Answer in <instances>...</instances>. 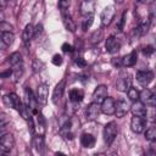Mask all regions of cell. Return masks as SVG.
Returning <instances> with one entry per match:
<instances>
[{
  "mask_svg": "<svg viewBox=\"0 0 156 156\" xmlns=\"http://www.w3.org/2000/svg\"><path fill=\"white\" fill-rule=\"evenodd\" d=\"M132 87V76L127 71H121L116 80V89L122 93H127Z\"/></svg>",
  "mask_w": 156,
  "mask_h": 156,
  "instance_id": "1",
  "label": "cell"
},
{
  "mask_svg": "<svg viewBox=\"0 0 156 156\" xmlns=\"http://www.w3.org/2000/svg\"><path fill=\"white\" fill-rule=\"evenodd\" d=\"M104 140H105V143L110 146V145H112V143L115 141V139H116V136H117V134H118V126H117V123L115 122V121H111V122H108L105 127H104Z\"/></svg>",
  "mask_w": 156,
  "mask_h": 156,
  "instance_id": "2",
  "label": "cell"
},
{
  "mask_svg": "<svg viewBox=\"0 0 156 156\" xmlns=\"http://www.w3.org/2000/svg\"><path fill=\"white\" fill-rule=\"evenodd\" d=\"M15 146V138L12 133H2L0 138V151L1 154H7L10 152Z\"/></svg>",
  "mask_w": 156,
  "mask_h": 156,
  "instance_id": "3",
  "label": "cell"
},
{
  "mask_svg": "<svg viewBox=\"0 0 156 156\" xmlns=\"http://www.w3.org/2000/svg\"><path fill=\"white\" fill-rule=\"evenodd\" d=\"M115 15H116V10H115V6L110 5V6H106L101 15H100V20H101V24L102 27H107L111 24L112 20L115 18Z\"/></svg>",
  "mask_w": 156,
  "mask_h": 156,
  "instance_id": "4",
  "label": "cell"
},
{
  "mask_svg": "<svg viewBox=\"0 0 156 156\" xmlns=\"http://www.w3.org/2000/svg\"><path fill=\"white\" fill-rule=\"evenodd\" d=\"M101 112V104L99 102H90L85 108V116L88 121H95Z\"/></svg>",
  "mask_w": 156,
  "mask_h": 156,
  "instance_id": "5",
  "label": "cell"
},
{
  "mask_svg": "<svg viewBox=\"0 0 156 156\" xmlns=\"http://www.w3.org/2000/svg\"><path fill=\"white\" fill-rule=\"evenodd\" d=\"M135 77H136V80H138L139 84L146 87L149 83L152 82V79H154V72L150 71V69H139V71H136Z\"/></svg>",
  "mask_w": 156,
  "mask_h": 156,
  "instance_id": "6",
  "label": "cell"
},
{
  "mask_svg": "<svg viewBox=\"0 0 156 156\" xmlns=\"http://www.w3.org/2000/svg\"><path fill=\"white\" fill-rule=\"evenodd\" d=\"M60 134H61L66 140H72V139H74L76 133H74V130H73V119H72V118L67 119V121L62 124V127L60 128Z\"/></svg>",
  "mask_w": 156,
  "mask_h": 156,
  "instance_id": "7",
  "label": "cell"
},
{
  "mask_svg": "<svg viewBox=\"0 0 156 156\" xmlns=\"http://www.w3.org/2000/svg\"><path fill=\"white\" fill-rule=\"evenodd\" d=\"M2 100H4V102L7 105V106H10V107H12V108H15V110H20V107L22 106V101H21V99H20V96L16 94V93H10V94H7V95H5L4 98H2Z\"/></svg>",
  "mask_w": 156,
  "mask_h": 156,
  "instance_id": "8",
  "label": "cell"
},
{
  "mask_svg": "<svg viewBox=\"0 0 156 156\" xmlns=\"http://www.w3.org/2000/svg\"><path fill=\"white\" fill-rule=\"evenodd\" d=\"M115 111H116V101H115L113 98L107 96V98L101 102V112H102L104 115L111 116V115H115Z\"/></svg>",
  "mask_w": 156,
  "mask_h": 156,
  "instance_id": "9",
  "label": "cell"
},
{
  "mask_svg": "<svg viewBox=\"0 0 156 156\" xmlns=\"http://www.w3.org/2000/svg\"><path fill=\"white\" fill-rule=\"evenodd\" d=\"M145 117H139V116H133L132 119H130V129L132 132L139 134V133H143L144 129H145Z\"/></svg>",
  "mask_w": 156,
  "mask_h": 156,
  "instance_id": "10",
  "label": "cell"
},
{
  "mask_svg": "<svg viewBox=\"0 0 156 156\" xmlns=\"http://www.w3.org/2000/svg\"><path fill=\"white\" fill-rule=\"evenodd\" d=\"M95 10V1L94 0H82L80 6H79V12L82 16L88 17V16H93Z\"/></svg>",
  "mask_w": 156,
  "mask_h": 156,
  "instance_id": "11",
  "label": "cell"
},
{
  "mask_svg": "<svg viewBox=\"0 0 156 156\" xmlns=\"http://www.w3.org/2000/svg\"><path fill=\"white\" fill-rule=\"evenodd\" d=\"M105 49L108 54H116L121 49V43L116 37L110 35L105 41Z\"/></svg>",
  "mask_w": 156,
  "mask_h": 156,
  "instance_id": "12",
  "label": "cell"
},
{
  "mask_svg": "<svg viewBox=\"0 0 156 156\" xmlns=\"http://www.w3.org/2000/svg\"><path fill=\"white\" fill-rule=\"evenodd\" d=\"M130 112L133 113V116H139V117H146L147 115V110H146V105L138 100V101H134L130 106Z\"/></svg>",
  "mask_w": 156,
  "mask_h": 156,
  "instance_id": "13",
  "label": "cell"
},
{
  "mask_svg": "<svg viewBox=\"0 0 156 156\" xmlns=\"http://www.w3.org/2000/svg\"><path fill=\"white\" fill-rule=\"evenodd\" d=\"M34 116H35V122H34V124H35V133L38 135H43L44 136L45 133H46V122H45V118H44V116H43L41 112H38Z\"/></svg>",
  "mask_w": 156,
  "mask_h": 156,
  "instance_id": "14",
  "label": "cell"
},
{
  "mask_svg": "<svg viewBox=\"0 0 156 156\" xmlns=\"http://www.w3.org/2000/svg\"><path fill=\"white\" fill-rule=\"evenodd\" d=\"M48 96H49V85L45 83H41L38 85L37 88V100L39 104L45 105L48 101Z\"/></svg>",
  "mask_w": 156,
  "mask_h": 156,
  "instance_id": "15",
  "label": "cell"
},
{
  "mask_svg": "<svg viewBox=\"0 0 156 156\" xmlns=\"http://www.w3.org/2000/svg\"><path fill=\"white\" fill-rule=\"evenodd\" d=\"M107 98V87L104 84H100L95 88V90L93 91V100L95 102L101 104L105 99Z\"/></svg>",
  "mask_w": 156,
  "mask_h": 156,
  "instance_id": "16",
  "label": "cell"
},
{
  "mask_svg": "<svg viewBox=\"0 0 156 156\" xmlns=\"http://www.w3.org/2000/svg\"><path fill=\"white\" fill-rule=\"evenodd\" d=\"M65 88H66V80H65V79H61V80L55 85L54 91H52V98H51V100H52L54 104H57L58 100L62 98L63 91H65Z\"/></svg>",
  "mask_w": 156,
  "mask_h": 156,
  "instance_id": "17",
  "label": "cell"
},
{
  "mask_svg": "<svg viewBox=\"0 0 156 156\" xmlns=\"http://www.w3.org/2000/svg\"><path fill=\"white\" fill-rule=\"evenodd\" d=\"M34 28H35V27H33L32 23H28V24L24 27L23 32H22V41H23V44H24L26 46H28V44L30 43V40L35 37V34H34Z\"/></svg>",
  "mask_w": 156,
  "mask_h": 156,
  "instance_id": "18",
  "label": "cell"
},
{
  "mask_svg": "<svg viewBox=\"0 0 156 156\" xmlns=\"http://www.w3.org/2000/svg\"><path fill=\"white\" fill-rule=\"evenodd\" d=\"M129 107H130V106L128 105V102H127L126 100H118V101L116 102V111H115L116 117H118V118L124 117V116L128 113Z\"/></svg>",
  "mask_w": 156,
  "mask_h": 156,
  "instance_id": "19",
  "label": "cell"
},
{
  "mask_svg": "<svg viewBox=\"0 0 156 156\" xmlns=\"http://www.w3.org/2000/svg\"><path fill=\"white\" fill-rule=\"evenodd\" d=\"M136 61H138V54L135 50H133L132 52L122 57V67H132L136 63Z\"/></svg>",
  "mask_w": 156,
  "mask_h": 156,
  "instance_id": "20",
  "label": "cell"
},
{
  "mask_svg": "<svg viewBox=\"0 0 156 156\" xmlns=\"http://www.w3.org/2000/svg\"><path fill=\"white\" fill-rule=\"evenodd\" d=\"M95 136L90 133H83L80 135V145L85 149H91L95 146Z\"/></svg>",
  "mask_w": 156,
  "mask_h": 156,
  "instance_id": "21",
  "label": "cell"
},
{
  "mask_svg": "<svg viewBox=\"0 0 156 156\" xmlns=\"http://www.w3.org/2000/svg\"><path fill=\"white\" fill-rule=\"evenodd\" d=\"M62 20H63V24L66 27L67 30H69L71 33H74L76 29H77V26H76V22L72 20L71 15L66 11V12H62Z\"/></svg>",
  "mask_w": 156,
  "mask_h": 156,
  "instance_id": "22",
  "label": "cell"
},
{
  "mask_svg": "<svg viewBox=\"0 0 156 156\" xmlns=\"http://www.w3.org/2000/svg\"><path fill=\"white\" fill-rule=\"evenodd\" d=\"M68 96H69V101H71V102L78 104V102H80V101L83 100V98H84V91H83L82 89L73 88V89L69 90Z\"/></svg>",
  "mask_w": 156,
  "mask_h": 156,
  "instance_id": "23",
  "label": "cell"
},
{
  "mask_svg": "<svg viewBox=\"0 0 156 156\" xmlns=\"http://www.w3.org/2000/svg\"><path fill=\"white\" fill-rule=\"evenodd\" d=\"M33 146H34V149H35V151L38 154H43L44 152V146H45V144H44V136L37 134L33 138Z\"/></svg>",
  "mask_w": 156,
  "mask_h": 156,
  "instance_id": "24",
  "label": "cell"
},
{
  "mask_svg": "<svg viewBox=\"0 0 156 156\" xmlns=\"http://www.w3.org/2000/svg\"><path fill=\"white\" fill-rule=\"evenodd\" d=\"M102 39H104V30H102L101 28H99V29H96V30H94V32L91 33L89 41H90V44L96 45V44H99Z\"/></svg>",
  "mask_w": 156,
  "mask_h": 156,
  "instance_id": "25",
  "label": "cell"
},
{
  "mask_svg": "<svg viewBox=\"0 0 156 156\" xmlns=\"http://www.w3.org/2000/svg\"><path fill=\"white\" fill-rule=\"evenodd\" d=\"M15 35L12 32H1V43L5 46H11L13 44Z\"/></svg>",
  "mask_w": 156,
  "mask_h": 156,
  "instance_id": "26",
  "label": "cell"
},
{
  "mask_svg": "<svg viewBox=\"0 0 156 156\" xmlns=\"http://www.w3.org/2000/svg\"><path fill=\"white\" fill-rule=\"evenodd\" d=\"M9 63L11 65V67H13V66H16V65H20V63H23V61H22V55H21L18 51L12 52V54L9 56Z\"/></svg>",
  "mask_w": 156,
  "mask_h": 156,
  "instance_id": "27",
  "label": "cell"
},
{
  "mask_svg": "<svg viewBox=\"0 0 156 156\" xmlns=\"http://www.w3.org/2000/svg\"><path fill=\"white\" fill-rule=\"evenodd\" d=\"M145 139L149 141H156V123L145 130Z\"/></svg>",
  "mask_w": 156,
  "mask_h": 156,
  "instance_id": "28",
  "label": "cell"
},
{
  "mask_svg": "<svg viewBox=\"0 0 156 156\" xmlns=\"http://www.w3.org/2000/svg\"><path fill=\"white\" fill-rule=\"evenodd\" d=\"M127 96H128V99L132 100L133 102H134V101H138V100L140 99V91H139L136 88L130 87V88L128 89V91H127Z\"/></svg>",
  "mask_w": 156,
  "mask_h": 156,
  "instance_id": "29",
  "label": "cell"
},
{
  "mask_svg": "<svg viewBox=\"0 0 156 156\" xmlns=\"http://www.w3.org/2000/svg\"><path fill=\"white\" fill-rule=\"evenodd\" d=\"M152 94H154V90H151V89H149V88H144L141 91H140V101H143L145 105H146V102L149 101V99L152 96Z\"/></svg>",
  "mask_w": 156,
  "mask_h": 156,
  "instance_id": "30",
  "label": "cell"
},
{
  "mask_svg": "<svg viewBox=\"0 0 156 156\" xmlns=\"http://www.w3.org/2000/svg\"><path fill=\"white\" fill-rule=\"evenodd\" d=\"M12 71H13L15 80H18V78L23 74V63H20V65L13 66V67H12Z\"/></svg>",
  "mask_w": 156,
  "mask_h": 156,
  "instance_id": "31",
  "label": "cell"
},
{
  "mask_svg": "<svg viewBox=\"0 0 156 156\" xmlns=\"http://www.w3.org/2000/svg\"><path fill=\"white\" fill-rule=\"evenodd\" d=\"M93 22H94V17H93V16H88V17H85V18L83 20V23H82V29H83L84 32H87V30L91 27Z\"/></svg>",
  "mask_w": 156,
  "mask_h": 156,
  "instance_id": "32",
  "label": "cell"
},
{
  "mask_svg": "<svg viewBox=\"0 0 156 156\" xmlns=\"http://www.w3.org/2000/svg\"><path fill=\"white\" fill-rule=\"evenodd\" d=\"M69 5H71V0H58V7L61 10V13L66 12L68 10Z\"/></svg>",
  "mask_w": 156,
  "mask_h": 156,
  "instance_id": "33",
  "label": "cell"
},
{
  "mask_svg": "<svg viewBox=\"0 0 156 156\" xmlns=\"http://www.w3.org/2000/svg\"><path fill=\"white\" fill-rule=\"evenodd\" d=\"M0 30L1 32H12L13 30V27L9 22H6V21H1V23H0Z\"/></svg>",
  "mask_w": 156,
  "mask_h": 156,
  "instance_id": "34",
  "label": "cell"
},
{
  "mask_svg": "<svg viewBox=\"0 0 156 156\" xmlns=\"http://www.w3.org/2000/svg\"><path fill=\"white\" fill-rule=\"evenodd\" d=\"M126 17H127V12H123V13H122V16H121V20H119V22H118V24H117V28H118V30H119V32H122V30L124 29Z\"/></svg>",
  "mask_w": 156,
  "mask_h": 156,
  "instance_id": "35",
  "label": "cell"
},
{
  "mask_svg": "<svg viewBox=\"0 0 156 156\" xmlns=\"http://www.w3.org/2000/svg\"><path fill=\"white\" fill-rule=\"evenodd\" d=\"M62 61H63V58H62V56L58 55V54H55V55L52 56V58H51V62H52L55 66H60V65H62Z\"/></svg>",
  "mask_w": 156,
  "mask_h": 156,
  "instance_id": "36",
  "label": "cell"
},
{
  "mask_svg": "<svg viewBox=\"0 0 156 156\" xmlns=\"http://www.w3.org/2000/svg\"><path fill=\"white\" fill-rule=\"evenodd\" d=\"M61 49H62V51L63 52H66V54H72L73 52V46L71 45V44H68V43H63L62 44V46H61Z\"/></svg>",
  "mask_w": 156,
  "mask_h": 156,
  "instance_id": "37",
  "label": "cell"
},
{
  "mask_svg": "<svg viewBox=\"0 0 156 156\" xmlns=\"http://www.w3.org/2000/svg\"><path fill=\"white\" fill-rule=\"evenodd\" d=\"M74 62H76V65H78L79 67H85L88 63H87V61L82 57V56H79V57H76V60H74Z\"/></svg>",
  "mask_w": 156,
  "mask_h": 156,
  "instance_id": "38",
  "label": "cell"
},
{
  "mask_svg": "<svg viewBox=\"0 0 156 156\" xmlns=\"http://www.w3.org/2000/svg\"><path fill=\"white\" fill-rule=\"evenodd\" d=\"M152 52H154V48H152L151 45H147V46L143 48V54H144V55L149 56V55H151Z\"/></svg>",
  "mask_w": 156,
  "mask_h": 156,
  "instance_id": "39",
  "label": "cell"
},
{
  "mask_svg": "<svg viewBox=\"0 0 156 156\" xmlns=\"http://www.w3.org/2000/svg\"><path fill=\"white\" fill-rule=\"evenodd\" d=\"M11 74H13V71H12V68H9V69L1 72V73H0V77H1V78H7V77H10Z\"/></svg>",
  "mask_w": 156,
  "mask_h": 156,
  "instance_id": "40",
  "label": "cell"
},
{
  "mask_svg": "<svg viewBox=\"0 0 156 156\" xmlns=\"http://www.w3.org/2000/svg\"><path fill=\"white\" fill-rule=\"evenodd\" d=\"M112 65H113L115 67H122V57L112 58Z\"/></svg>",
  "mask_w": 156,
  "mask_h": 156,
  "instance_id": "41",
  "label": "cell"
},
{
  "mask_svg": "<svg viewBox=\"0 0 156 156\" xmlns=\"http://www.w3.org/2000/svg\"><path fill=\"white\" fill-rule=\"evenodd\" d=\"M41 32H43V24L39 23V24H37V27L34 28V34H35V37H38L39 34H41Z\"/></svg>",
  "mask_w": 156,
  "mask_h": 156,
  "instance_id": "42",
  "label": "cell"
},
{
  "mask_svg": "<svg viewBox=\"0 0 156 156\" xmlns=\"http://www.w3.org/2000/svg\"><path fill=\"white\" fill-rule=\"evenodd\" d=\"M139 2H143V4H152L155 0H138Z\"/></svg>",
  "mask_w": 156,
  "mask_h": 156,
  "instance_id": "43",
  "label": "cell"
},
{
  "mask_svg": "<svg viewBox=\"0 0 156 156\" xmlns=\"http://www.w3.org/2000/svg\"><path fill=\"white\" fill-rule=\"evenodd\" d=\"M115 1H116V2H117V4H122V2H123V1H124V0H115Z\"/></svg>",
  "mask_w": 156,
  "mask_h": 156,
  "instance_id": "44",
  "label": "cell"
},
{
  "mask_svg": "<svg viewBox=\"0 0 156 156\" xmlns=\"http://www.w3.org/2000/svg\"><path fill=\"white\" fill-rule=\"evenodd\" d=\"M155 107H156V106H155Z\"/></svg>",
  "mask_w": 156,
  "mask_h": 156,
  "instance_id": "45",
  "label": "cell"
}]
</instances>
